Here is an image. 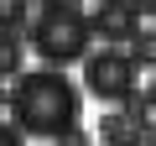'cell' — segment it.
<instances>
[{
  "mask_svg": "<svg viewBox=\"0 0 156 146\" xmlns=\"http://www.w3.org/2000/svg\"><path fill=\"white\" fill-rule=\"evenodd\" d=\"M5 104H11V125H16L21 136L62 141L68 130H78V89H73V78H68L62 68L16 73Z\"/></svg>",
  "mask_w": 156,
  "mask_h": 146,
  "instance_id": "cell-1",
  "label": "cell"
},
{
  "mask_svg": "<svg viewBox=\"0 0 156 146\" xmlns=\"http://www.w3.org/2000/svg\"><path fill=\"white\" fill-rule=\"evenodd\" d=\"M31 52L42 63H78L94 52V21L78 5H42L31 16Z\"/></svg>",
  "mask_w": 156,
  "mask_h": 146,
  "instance_id": "cell-2",
  "label": "cell"
},
{
  "mask_svg": "<svg viewBox=\"0 0 156 146\" xmlns=\"http://www.w3.org/2000/svg\"><path fill=\"white\" fill-rule=\"evenodd\" d=\"M135 84H140V68H135V57H130L125 47H99V52L83 57V89H89L94 99L125 104V99L135 94Z\"/></svg>",
  "mask_w": 156,
  "mask_h": 146,
  "instance_id": "cell-3",
  "label": "cell"
},
{
  "mask_svg": "<svg viewBox=\"0 0 156 146\" xmlns=\"http://www.w3.org/2000/svg\"><path fill=\"white\" fill-rule=\"evenodd\" d=\"M89 21H94V37H104L109 47H130V42L140 37V21H146V16L130 5V0H104Z\"/></svg>",
  "mask_w": 156,
  "mask_h": 146,
  "instance_id": "cell-4",
  "label": "cell"
},
{
  "mask_svg": "<svg viewBox=\"0 0 156 146\" xmlns=\"http://www.w3.org/2000/svg\"><path fill=\"white\" fill-rule=\"evenodd\" d=\"M21 57H26L21 37L16 31H0V78H16V73H21Z\"/></svg>",
  "mask_w": 156,
  "mask_h": 146,
  "instance_id": "cell-5",
  "label": "cell"
},
{
  "mask_svg": "<svg viewBox=\"0 0 156 146\" xmlns=\"http://www.w3.org/2000/svg\"><path fill=\"white\" fill-rule=\"evenodd\" d=\"M125 52L135 57V68H156V26H140V37H135Z\"/></svg>",
  "mask_w": 156,
  "mask_h": 146,
  "instance_id": "cell-6",
  "label": "cell"
},
{
  "mask_svg": "<svg viewBox=\"0 0 156 146\" xmlns=\"http://www.w3.org/2000/svg\"><path fill=\"white\" fill-rule=\"evenodd\" d=\"M21 21H31V0H0V31H16Z\"/></svg>",
  "mask_w": 156,
  "mask_h": 146,
  "instance_id": "cell-7",
  "label": "cell"
},
{
  "mask_svg": "<svg viewBox=\"0 0 156 146\" xmlns=\"http://www.w3.org/2000/svg\"><path fill=\"white\" fill-rule=\"evenodd\" d=\"M0 146H21V130H16V125H5V120H0Z\"/></svg>",
  "mask_w": 156,
  "mask_h": 146,
  "instance_id": "cell-8",
  "label": "cell"
},
{
  "mask_svg": "<svg viewBox=\"0 0 156 146\" xmlns=\"http://www.w3.org/2000/svg\"><path fill=\"white\" fill-rule=\"evenodd\" d=\"M146 110L156 115V78H151V89H146Z\"/></svg>",
  "mask_w": 156,
  "mask_h": 146,
  "instance_id": "cell-9",
  "label": "cell"
},
{
  "mask_svg": "<svg viewBox=\"0 0 156 146\" xmlns=\"http://www.w3.org/2000/svg\"><path fill=\"white\" fill-rule=\"evenodd\" d=\"M0 104H5V89H0Z\"/></svg>",
  "mask_w": 156,
  "mask_h": 146,
  "instance_id": "cell-10",
  "label": "cell"
}]
</instances>
